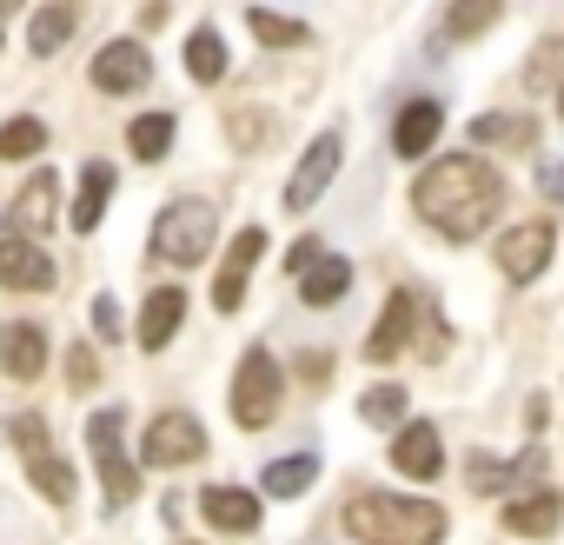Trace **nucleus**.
Instances as JSON below:
<instances>
[{
	"instance_id": "f257e3e1",
	"label": "nucleus",
	"mask_w": 564,
	"mask_h": 545,
	"mask_svg": "<svg viewBox=\"0 0 564 545\" xmlns=\"http://www.w3.org/2000/svg\"><path fill=\"white\" fill-rule=\"evenodd\" d=\"M412 206H419V220L432 226V233H445V239H478L491 220H498V206H505V173L491 167V160H478V153H445V160H432L419 180H412Z\"/></svg>"
},
{
	"instance_id": "f03ea898",
	"label": "nucleus",
	"mask_w": 564,
	"mask_h": 545,
	"mask_svg": "<svg viewBox=\"0 0 564 545\" xmlns=\"http://www.w3.org/2000/svg\"><path fill=\"white\" fill-rule=\"evenodd\" d=\"M346 532L366 538V545H438L445 538V505L399 499V492H359L346 505Z\"/></svg>"
},
{
	"instance_id": "7ed1b4c3",
	"label": "nucleus",
	"mask_w": 564,
	"mask_h": 545,
	"mask_svg": "<svg viewBox=\"0 0 564 545\" xmlns=\"http://www.w3.org/2000/svg\"><path fill=\"white\" fill-rule=\"evenodd\" d=\"M213 233H219V220H213L206 200H173L153 220V259L160 266H199L206 246H213Z\"/></svg>"
},
{
	"instance_id": "20e7f679",
	"label": "nucleus",
	"mask_w": 564,
	"mask_h": 545,
	"mask_svg": "<svg viewBox=\"0 0 564 545\" xmlns=\"http://www.w3.org/2000/svg\"><path fill=\"white\" fill-rule=\"evenodd\" d=\"M279 366H272V353L265 346H252L246 360H239V373H232V419L246 426V432H265L272 426V413H279Z\"/></svg>"
},
{
	"instance_id": "39448f33",
	"label": "nucleus",
	"mask_w": 564,
	"mask_h": 545,
	"mask_svg": "<svg viewBox=\"0 0 564 545\" xmlns=\"http://www.w3.org/2000/svg\"><path fill=\"white\" fill-rule=\"evenodd\" d=\"M551 253H557V226L551 220H524V226L498 233V272L511 287H531L538 272L551 266Z\"/></svg>"
},
{
	"instance_id": "423d86ee",
	"label": "nucleus",
	"mask_w": 564,
	"mask_h": 545,
	"mask_svg": "<svg viewBox=\"0 0 564 545\" xmlns=\"http://www.w3.org/2000/svg\"><path fill=\"white\" fill-rule=\"evenodd\" d=\"M425 313H432V307H425L412 287H399V293L386 300V313H379L372 340H366V360H372V366L399 360V353H405V340H412V333H425Z\"/></svg>"
},
{
	"instance_id": "0eeeda50",
	"label": "nucleus",
	"mask_w": 564,
	"mask_h": 545,
	"mask_svg": "<svg viewBox=\"0 0 564 545\" xmlns=\"http://www.w3.org/2000/svg\"><path fill=\"white\" fill-rule=\"evenodd\" d=\"M199 452H206V432H199L193 413H160L147 426V439H140V459L147 466H193Z\"/></svg>"
},
{
	"instance_id": "6e6552de",
	"label": "nucleus",
	"mask_w": 564,
	"mask_h": 545,
	"mask_svg": "<svg viewBox=\"0 0 564 545\" xmlns=\"http://www.w3.org/2000/svg\"><path fill=\"white\" fill-rule=\"evenodd\" d=\"M120 426H127V419H120L113 406L87 419V446H94V459H100L107 505H127V499H133V485H140V479H133V466H127V452H120Z\"/></svg>"
},
{
	"instance_id": "1a4fd4ad",
	"label": "nucleus",
	"mask_w": 564,
	"mask_h": 545,
	"mask_svg": "<svg viewBox=\"0 0 564 545\" xmlns=\"http://www.w3.org/2000/svg\"><path fill=\"white\" fill-rule=\"evenodd\" d=\"M544 479V446H524L518 459H491V452H471L465 459V485L471 492H511V485H531L538 492Z\"/></svg>"
},
{
	"instance_id": "9d476101",
	"label": "nucleus",
	"mask_w": 564,
	"mask_h": 545,
	"mask_svg": "<svg viewBox=\"0 0 564 545\" xmlns=\"http://www.w3.org/2000/svg\"><path fill=\"white\" fill-rule=\"evenodd\" d=\"M339 153H346V140H339V133L326 127V133H319V140L306 147L300 173L286 180V213H306V206H313V200H319V193L333 186V173H339Z\"/></svg>"
},
{
	"instance_id": "9b49d317",
	"label": "nucleus",
	"mask_w": 564,
	"mask_h": 545,
	"mask_svg": "<svg viewBox=\"0 0 564 545\" xmlns=\"http://www.w3.org/2000/svg\"><path fill=\"white\" fill-rule=\"evenodd\" d=\"M0 287H8V293H54L61 266L34 239H0Z\"/></svg>"
},
{
	"instance_id": "f8f14e48",
	"label": "nucleus",
	"mask_w": 564,
	"mask_h": 545,
	"mask_svg": "<svg viewBox=\"0 0 564 545\" xmlns=\"http://www.w3.org/2000/svg\"><path fill=\"white\" fill-rule=\"evenodd\" d=\"M259 253H265V233H259V226L232 233L226 266H219V280H213V307H219V313H239V300H246V272L259 266Z\"/></svg>"
},
{
	"instance_id": "ddd939ff",
	"label": "nucleus",
	"mask_w": 564,
	"mask_h": 545,
	"mask_svg": "<svg viewBox=\"0 0 564 545\" xmlns=\"http://www.w3.org/2000/svg\"><path fill=\"white\" fill-rule=\"evenodd\" d=\"M147 74H153V61H147L140 41H113V47L94 54V87L100 94H133V87H147Z\"/></svg>"
},
{
	"instance_id": "4468645a",
	"label": "nucleus",
	"mask_w": 564,
	"mask_h": 545,
	"mask_svg": "<svg viewBox=\"0 0 564 545\" xmlns=\"http://www.w3.org/2000/svg\"><path fill=\"white\" fill-rule=\"evenodd\" d=\"M392 466H399L405 479H438V466H445V446H438V426H425V419H412V426H399V439H392Z\"/></svg>"
},
{
	"instance_id": "2eb2a0df",
	"label": "nucleus",
	"mask_w": 564,
	"mask_h": 545,
	"mask_svg": "<svg viewBox=\"0 0 564 545\" xmlns=\"http://www.w3.org/2000/svg\"><path fill=\"white\" fill-rule=\"evenodd\" d=\"M557 525H564V499L557 492H524V499L505 505V532L511 538H551Z\"/></svg>"
},
{
	"instance_id": "dca6fc26",
	"label": "nucleus",
	"mask_w": 564,
	"mask_h": 545,
	"mask_svg": "<svg viewBox=\"0 0 564 545\" xmlns=\"http://www.w3.org/2000/svg\"><path fill=\"white\" fill-rule=\"evenodd\" d=\"M438 127H445V107H438V100H405V107H399V127H392V147H399L405 160H419V153H432Z\"/></svg>"
},
{
	"instance_id": "f3484780",
	"label": "nucleus",
	"mask_w": 564,
	"mask_h": 545,
	"mask_svg": "<svg viewBox=\"0 0 564 545\" xmlns=\"http://www.w3.org/2000/svg\"><path fill=\"white\" fill-rule=\"evenodd\" d=\"M199 512H206L219 532H259V499L239 492V485H206V492H199Z\"/></svg>"
},
{
	"instance_id": "a211bd4d",
	"label": "nucleus",
	"mask_w": 564,
	"mask_h": 545,
	"mask_svg": "<svg viewBox=\"0 0 564 545\" xmlns=\"http://www.w3.org/2000/svg\"><path fill=\"white\" fill-rule=\"evenodd\" d=\"M180 320H186V293H180V287H160V293L147 300V313H140V346L160 353V346L180 333Z\"/></svg>"
},
{
	"instance_id": "6ab92c4d",
	"label": "nucleus",
	"mask_w": 564,
	"mask_h": 545,
	"mask_svg": "<svg viewBox=\"0 0 564 545\" xmlns=\"http://www.w3.org/2000/svg\"><path fill=\"white\" fill-rule=\"evenodd\" d=\"M471 140H478V147H511V153H524V147H538V120H531V114H478V120H471Z\"/></svg>"
},
{
	"instance_id": "aec40b11",
	"label": "nucleus",
	"mask_w": 564,
	"mask_h": 545,
	"mask_svg": "<svg viewBox=\"0 0 564 545\" xmlns=\"http://www.w3.org/2000/svg\"><path fill=\"white\" fill-rule=\"evenodd\" d=\"M107 193H113V167H100V160H94V167L80 173V193H74V213H67V220H74V233H94V226L107 220Z\"/></svg>"
},
{
	"instance_id": "412c9836",
	"label": "nucleus",
	"mask_w": 564,
	"mask_h": 545,
	"mask_svg": "<svg viewBox=\"0 0 564 545\" xmlns=\"http://www.w3.org/2000/svg\"><path fill=\"white\" fill-rule=\"evenodd\" d=\"M346 287H352V259L326 253L306 280H300V300H306V307H333V300H346Z\"/></svg>"
},
{
	"instance_id": "4be33fe9",
	"label": "nucleus",
	"mask_w": 564,
	"mask_h": 545,
	"mask_svg": "<svg viewBox=\"0 0 564 545\" xmlns=\"http://www.w3.org/2000/svg\"><path fill=\"white\" fill-rule=\"evenodd\" d=\"M313 479H319V459H313V452L272 459V466H265V499H300V492H306Z\"/></svg>"
},
{
	"instance_id": "5701e85b",
	"label": "nucleus",
	"mask_w": 564,
	"mask_h": 545,
	"mask_svg": "<svg viewBox=\"0 0 564 545\" xmlns=\"http://www.w3.org/2000/svg\"><path fill=\"white\" fill-rule=\"evenodd\" d=\"M47 366V333L34 327V320H21L14 333H8V380H34Z\"/></svg>"
},
{
	"instance_id": "b1692460",
	"label": "nucleus",
	"mask_w": 564,
	"mask_h": 545,
	"mask_svg": "<svg viewBox=\"0 0 564 545\" xmlns=\"http://www.w3.org/2000/svg\"><path fill=\"white\" fill-rule=\"evenodd\" d=\"M186 74H193L199 87H213V81L226 74V41H219L213 28H193V41H186Z\"/></svg>"
},
{
	"instance_id": "393cba45",
	"label": "nucleus",
	"mask_w": 564,
	"mask_h": 545,
	"mask_svg": "<svg viewBox=\"0 0 564 545\" xmlns=\"http://www.w3.org/2000/svg\"><path fill=\"white\" fill-rule=\"evenodd\" d=\"M67 34H74V8H41L28 21V54H61Z\"/></svg>"
},
{
	"instance_id": "a878e982",
	"label": "nucleus",
	"mask_w": 564,
	"mask_h": 545,
	"mask_svg": "<svg viewBox=\"0 0 564 545\" xmlns=\"http://www.w3.org/2000/svg\"><path fill=\"white\" fill-rule=\"evenodd\" d=\"M127 147H133L140 160H166V147H173V114H140V120L127 127Z\"/></svg>"
},
{
	"instance_id": "bb28decb",
	"label": "nucleus",
	"mask_w": 564,
	"mask_h": 545,
	"mask_svg": "<svg viewBox=\"0 0 564 545\" xmlns=\"http://www.w3.org/2000/svg\"><path fill=\"white\" fill-rule=\"evenodd\" d=\"M14 220H21L28 233H41V226L54 220V173H34V180L21 186V200H14Z\"/></svg>"
},
{
	"instance_id": "cd10ccee",
	"label": "nucleus",
	"mask_w": 564,
	"mask_h": 545,
	"mask_svg": "<svg viewBox=\"0 0 564 545\" xmlns=\"http://www.w3.org/2000/svg\"><path fill=\"white\" fill-rule=\"evenodd\" d=\"M246 28H252L265 47H306V21H286V14H265V8H252V14H246Z\"/></svg>"
},
{
	"instance_id": "c85d7f7f",
	"label": "nucleus",
	"mask_w": 564,
	"mask_h": 545,
	"mask_svg": "<svg viewBox=\"0 0 564 545\" xmlns=\"http://www.w3.org/2000/svg\"><path fill=\"white\" fill-rule=\"evenodd\" d=\"M485 28H498V0H465V8L445 14V34H452V41H471V34H485Z\"/></svg>"
},
{
	"instance_id": "c756f323",
	"label": "nucleus",
	"mask_w": 564,
	"mask_h": 545,
	"mask_svg": "<svg viewBox=\"0 0 564 545\" xmlns=\"http://www.w3.org/2000/svg\"><path fill=\"white\" fill-rule=\"evenodd\" d=\"M41 147H47L41 120H8V127H0V160H34Z\"/></svg>"
},
{
	"instance_id": "7c9ffc66",
	"label": "nucleus",
	"mask_w": 564,
	"mask_h": 545,
	"mask_svg": "<svg viewBox=\"0 0 564 545\" xmlns=\"http://www.w3.org/2000/svg\"><path fill=\"white\" fill-rule=\"evenodd\" d=\"M359 419H366V426H399V419H405V386H372V393L359 399Z\"/></svg>"
},
{
	"instance_id": "2f4dec72",
	"label": "nucleus",
	"mask_w": 564,
	"mask_h": 545,
	"mask_svg": "<svg viewBox=\"0 0 564 545\" xmlns=\"http://www.w3.org/2000/svg\"><path fill=\"white\" fill-rule=\"evenodd\" d=\"M28 472H34L41 499H54V505H67V499H74V466H67V459H34Z\"/></svg>"
},
{
	"instance_id": "473e14b6",
	"label": "nucleus",
	"mask_w": 564,
	"mask_h": 545,
	"mask_svg": "<svg viewBox=\"0 0 564 545\" xmlns=\"http://www.w3.org/2000/svg\"><path fill=\"white\" fill-rule=\"evenodd\" d=\"M8 439L28 452V466H34V459H54V446H47V426H41L34 413H14V419H8Z\"/></svg>"
},
{
	"instance_id": "72a5a7b5",
	"label": "nucleus",
	"mask_w": 564,
	"mask_h": 545,
	"mask_svg": "<svg viewBox=\"0 0 564 545\" xmlns=\"http://www.w3.org/2000/svg\"><path fill=\"white\" fill-rule=\"evenodd\" d=\"M564 74V41H544V47H531V61H524V87H551Z\"/></svg>"
},
{
	"instance_id": "f704fd0d",
	"label": "nucleus",
	"mask_w": 564,
	"mask_h": 545,
	"mask_svg": "<svg viewBox=\"0 0 564 545\" xmlns=\"http://www.w3.org/2000/svg\"><path fill=\"white\" fill-rule=\"evenodd\" d=\"M94 333H100V340H120V333H127V320H120V300H113V293H100V300H94Z\"/></svg>"
},
{
	"instance_id": "c9c22d12",
	"label": "nucleus",
	"mask_w": 564,
	"mask_h": 545,
	"mask_svg": "<svg viewBox=\"0 0 564 545\" xmlns=\"http://www.w3.org/2000/svg\"><path fill=\"white\" fill-rule=\"evenodd\" d=\"M67 380H74V386H80V393H87V386H94V380H100V360H94V353H87V340H80V346H74V353H67Z\"/></svg>"
},
{
	"instance_id": "e433bc0d",
	"label": "nucleus",
	"mask_w": 564,
	"mask_h": 545,
	"mask_svg": "<svg viewBox=\"0 0 564 545\" xmlns=\"http://www.w3.org/2000/svg\"><path fill=\"white\" fill-rule=\"evenodd\" d=\"M538 193H544L551 206H564V167H557V160H538Z\"/></svg>"
},
{
	"instance_id": "4c0bfd02",
	"label": "nucleus",
	"mask_w": 564,
	"mask_h": 545,
	"mask_svg": "<svg viewBox=\"0 0 564 545\" xmlns=\"http://www.w3.org/2000/svg\"><path fill=\"white\" fill-rule=\"evenodd\" d=\"M286 266H293V272H300V280H306V272L319 266V239H300V246L286 253Z\"/></svg>"
},
{
	"instance_id": "58836bf2",
	"label": "nucleus",
	"mask_w": 564,
	"mask_h": 545,
	"mask_svg": "<svg viewBox=\"0 0 564 545\" xmlns=\"http://www.w3.org/2000/svg\"><path fill=\"white\" fill-rule=\"evenodd\" d=\"M544 419H551V406H544V393H538V399H524V426H531V432H538V426H544Z\"/></svg>"
},
{
	"instance_id": "ea45409f",
	"label": "nucleus",
	"mask_w": 564,
	"mask_h": 545,
	"mask_svg": "<svg viewBox=\"0 0 564 545\" xmlns=\"http://www.w3.org/2000/svg\"><path fill=\"white\" fill-rule=\"evenodd\" d=\"M557 114H564V87H557Z\"/></svg>"
},
{
	"instance_id": "a19ab883",
	"label": "nucleus",
	"mask_w": 564,
	"mask_h": 545,
	"mask_svg": "<svg viewBox=\"0 0 564 545\" xmlns=\"http://www.w3.org/2000/svg\"><path fill=\"white\" fill-rule=\"evenodd\" d=\"M0 14H8V8H0Z\"/></svg>"
}]
</instances>
